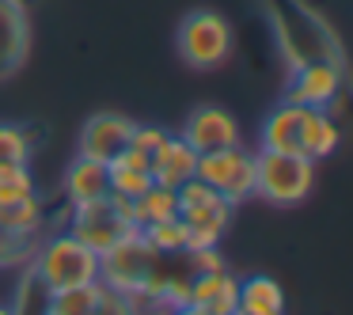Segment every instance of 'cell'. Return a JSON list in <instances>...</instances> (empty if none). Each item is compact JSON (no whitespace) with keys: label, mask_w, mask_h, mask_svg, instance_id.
<instances>
[{"label":"cell","mask_w":353,"mask_h":315,"mask_svg":"<svg viewBox=\"0 0 353 315\" xmlns=\"http://www.w3.org/2000/svg\"><path fill=\"white\" fill-rule=\"evenodd\" d=\"M31 12L27 0H0V84L19 77L31 57Z\"/></svg>","instance_id":"obj_11"},{"label":"cell","mask_w":353,"mask_h":315,"mask_svg":"<svg viewBox=\"0 0 353 315\" xmlns=\"http://www.w3.org/2000/svg\"><path fill=\"white\" fill-rule=\"evenodd\" d=\"M34 247H39V239H19V236H8V232L0 228V274H4V270L27 266Z\"/></svg>","instance_id":"obj_25"},{"label":"cell","mask_w":353,"mask_h":315,"mask_svg":"<svg viewBox=\"0 0 353 315\" xmlns=\"http://www.w3.org/2000/svg\"><path fill=\"white\" fill-rule=\"evenodd\" d=\"M168 137V130L163 125H141V122H133V133H130V145L133 148H141V152H148L152 156L156 152V145Z\"/></svg>","instance_id":"obj_27"},{"label":"cell","mask_w":353,"mask_h":315,"mask_svg":"<svg viewBox=\"0 0 353 315\" xmlns=\"http://www.w3.org/2000/svg\"><path fill=\"white\" fill-rule=\"evenodd\" d=\"M92 315H137V300L125 296V292L103 289L99 300H95V312Z\"/></svg>","instance_id":"obj_26"},{"label":"cell","mask_w":353,"mask_h":315,"mask_svg":"<svg viewBox=\"0 0 353 315\" xmlns=\"http://www.w3.org/2000/svg\"><path fill=\"white\" fill-rule=\"evenodd\" d=\"M65 232L77 236L84 247H92L95 254H103L141 228L130 216V201L114 198V194H103V198H95V201H84V205H69Z\"/></svg>","instance_id":"obj_5"},{"label":"cell","mask_w":353,"mask_h":315,"mask_svg":"<svg viewBox=\"0 0 353 315\" xmlns=\"http://www.w3.org/2000/svg\"><path fill=\"white\" fill-rule=\"evenodd\" d=\"M39 148V130L19 122H0V167L8 163H31Z\"/></svg>","instance_id":"obj_22"},{"label":"cell","mask_w":353,"mask_h":315,"mask_svg":"<svg viewBox=\"0 0 353 315\" xmlns=\"http://www.w3.org/2000/svg\"><path fill=\"white\" fill-rule=\"evenodd\" d=\"M239 315H285V289L270 274H247L239 277Z\"/></svg>","instance_id":"obj_18"},{"label":"cell","mask_w":353,"mask_h":315,"mask_svg":"<svg viewBox=\"0 0 353 315\" xmlns=\"http://www.w3.org/2000/svg\"><path fill=\"white\" fill-rule=\"evenodd\" d=\"M236 296H239V277L224 270H205V274L190 277V292H186V304L201 307L209 315H232L236 312Z\"/></svg>","instance_id":"obj_14"},{"label":"cell","mask_w":353,"mask_h":315,"mask_svg":"<svg viewBox=\"0 0 353 315\" xmlns=\"http://www.w3.org/2000/svg\"><path fill=\"white\" fill-rule=\"evenodd\" d=\"M61 194L69 205H84V201H95L103 194H110V179H107V163L88 160V156H72V163L65 167L61 179Z\"/></svg>","instance_id":"obj_16"},{"label":"cell","mask_w":353,"mask_h":315,"mask_svg":"<svg viewBox=\"0 0 353 315\" xmlns=\"http://www.w3.org/2000/svg\"><path fill=\"white\" fill-rule=\"evenodd\" d=\"M179 137L194 148V152H213V148H228V145H239L243 133H239V122L232 110L216 107V103H201L186 114V122L179 125Z\"/></svg>","instance_id":"obj_10"},{"label":"cell","mask_w":353,"mask_h":315,"mask_svg":"<svg viewBox=\"0 0 353 315\" xmlns=\"http://www.w3.org/2000/svg\"><path fill=\"white\" fill-rule=\"evenodd\" d=\"M198 179L205 186H213L224 201L243 205L254 198V148H247L243 141L228 148H213V152L198 156Z\"/></svg>","instance_id":"obj_8"},{"label":"cell","mask_w":353,"mask_h":315,"mask_svg":"<svg viewBox=\"0 0 353 315\" xmlns=\"http://www.w3.org/2000/svg\"><path fill=\"white\" fill-rule=\"evenodd\" d=\"M168 315H209V312H201V307H194V304H179V307H171Z\"/></svg>","instance_id":"obj_28"},{"label":"cell","mask_w":353,"mask_h":315,"mask_svg":"<svg viewBox=\"0 0 353 315\" xmlns=\"http://www.w3.org/2000/svg\"><path fill=\"white\" fill-rule=\"evenodd\" d=\"M175 54L186 69L194 72H213L232 61L236 54V31L232 23L213 8H194L179 19L175 31Z\"/></svg>","instance_id":"obj_3"},{"label":"cell","mask_w":353,"mask_h":315,"mask_svg":"<svg viewBox=\"0 0 353 315\" xmlns=\"http://www.w3.org/2000/svg\"><path fill=\"white\" fill-rule=\"evenodd\" d=\"M342 84H345V69L330 61H304L300 69L289 72L285 80V99L300 103V107H319L338 114L342 110Z\"/></svg>","instance_id":"obj_9"},{"label":"cell","mask_w":353,"mask_h":315,"mask_svg":"<svg viewBox=\"0 0 353 315\" xmlns=\"http://www.w3.org/2000/svg\"><path fill=\"white\" fill-rule=\"evenodd\" d=\"M179 198V216H183L186 232H190V247H221L232 228V213L236 205L224 201L213 186H205L198 175L186 179L175 190Z\"/></svg>","instance_id":"obj_6"},{"label":"cell","mask_w":353,"mask_h":315,"mask_svg":"<svg viewBox=\"0 0 353 315\" xmlns=\"http://www.w3.org/2000/svg\"><path fill=\"white\" fill-rule=\"evenodd\" d=\"M315 190V163L300 152L254 148V198L274 209H292Z\"/></svg>","instance_id":"obj_4"},{"label":"cell","mask_w":353,"mask_h":315,"mask_svg":"<svg viewBox=\"0 0 353 315\" xmlns=\"http://www.w3.org/2000/svg\"><path fill=\"white\" fill-rule=\"evenodd\" d=\"M130 216L137 228H148V224H160V221H171V216H179V198L171 186H148L141 198L130 201Z\"/></svg>","instance_id":"obj_20"},{"label":"cell","mask_w":353,"mask_h":315,"mask_svg":"<svg viewBox=\"0 0 353 315\" xmlns=\"http://www.w3.org/2000/svg\"><path fill=\"white\" fill-rule=\"evenodd\" d=\"M148 171H152L156 186H171V190H179L186 179L198 175V152H194L179 133H168V137L156 145V152L148 156Z\"/></svg>","instance_id":"obj_13"},{"label":"cell","mask_w":353,"mask_h":315,"mask_svg":"<svg viewBox=\"0 0 353 315\" xmlns=\"http://www.w3.org/2000/svg\"><path fill=\"white\" fill-rule=\"evenodd\" d=\"M0 228L19 239H42V228H46V201H42V194L0 205Z\"/></svg>","instance_id":"obj_19"},{"label":"cell","mask_w":353,"mask_h":315,"mask_svg":"<svg viewBox=\"0 0 353 315\" xmlns=\"http://www.w3.org/2000/svg\"><path fill=\"white\" fill-rule=\"evenodd\" d=\"M304 110L300 103L281 99L277 107H270V114L259 125V148L270 152H300V125H304Z\"/></svg>","instance_id":"obj_15"},{"label":"cell","mask_w":353,"mask_h":315,"mask_svg":"<svg viewBox=\"0 0 353 315\" xmlns=\"http://www.w3.org/2000/svg\"><path fill=\"white\" fill-rule=\"evenodd\" d=\"M141 232H145V239L160 254H183V251H190V232H186L183 216H171V221L148 224V228H141Z\"/></svg>","instance_id":"obj_23"},{"label":"cell","mask_w":353,"mask_h":315,"mask_svg":"<svg viewBox=\"0 0 353 315\" xmlns=\"http://www.w3.org/2000/svg\"><path fill=\"white\" fill-rule=\"evenodd\" d=\"M130 133H133V118L118 114V110H95V114L80 125L77 152L88 156V160L110 163L125 145H130Z\"/></svg>","instance_id":"obj_12"},{"label":"cell","mask_w":353,"mask_h":315,"mask_svg":"<svg viewBox=\"0 0 353 315\" xmlns=\"http://www.w3.org/2000/svg\"><path fill=\"white\" fill-rule=\"evenodd\" d=\"M0 315H19V312H16V307H12V304H8V300H0Z\"/></svg>","instance_id":"obj_29"},{"label":"cell","mask_w":353,"mask_h":315,"mask_svg":"<svg viewBox=\"0 0 353 315\" xmlns=\"http://www.w3.org/2000/svg\"><path fill=\"white\" fill-rule=\"evenodd\" d=\"M262 4H266V23L274 31V46L289 72L304 61H330L345 69V50L334 27L312 4L304 0H262Z\"/></svg>","instance_id":"obj_1"},{"label":"cell","mask_w":353,"mask_h":315,"mask_svg":"<svg viewBox=\"0 0 353 315\" xmlns=\"http://www.w3.org/2000/svg\"><path fill=\"white\" fill-rule=\"evenodd\" d=\"M342 145V130H338V118L330 110L307 107L304 110V125H300V156H307L312 163L334 156V148Z\"/></svg>","instance_id":"obj_17"},{"label":"cell","mask_w":353,"mask_h":315,"mask_svg":"<svg viewBox=\"0 0 353 315\" xmlns=\"http://www.w3.org/2000/svg\"><path fill=\"white\" fill-rule=\"evenodd\" d=\"M103 285H80V289H57L42 292V315H92Z\"/></svg>","instance_id":"obj_21"},{"label":"cell","mask_w":353,"mask_h":315,"mask_svg":"<svg viewBox=\"0 0 353 315\" xmlns=\"http://www.w3.org/2000/svg\"><path fill=\"white\" fill-rule=\"evenodd\" d=\"M160 258L163 254L145 239V232H133L122 243H114L110 251L99 254V285L125 292V296H141L148 289V281H152Z\"/></svg>","instance_id":"obj_7"},{"label":"cell","mask_w":353,"mask_h":315,"mask_svg":"<svg viewBox=\"0 0 353 315\" xmlns=\"http://www.w3.org/2000/svg\"><path fill=\"white\" fill-rule=\"evenodd\" d=\"M31 194H39L31 163H8V167H0V205H12L19 198H31Z\"/></svg>","instance_id":"obj_24"},{"label":"cell","mask_w":353,"mask_h":315,"mask_svg":"<svg viewBox=\"0 0 353 315\" xmlns=\"http://www.w3.org/2000/svg\"><path fill=\"white\" fill-rule=\"evenodd\" d=\"M27 277L39 285V292H57V289H80V285L99 281V254L84 247L69 232H50L39 239L31 262H27Z\"/></svg>","instance_id":"obj_2"}]
</instances>
